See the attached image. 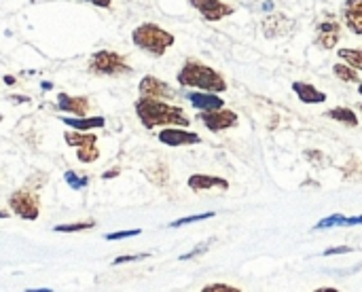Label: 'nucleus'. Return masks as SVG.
I'll return each mask as SVG.
<instances>
[{
  "mask_svg": "<svg viewBox=\"0 0 362 292\" xmlns=\"http://www.w3.org/2000/svg\"><path fill=\"white\" fill-rule=\"evenodd\" d=\"M146 259H151V252H142V255H125V257H117V259L112 261V265H115V267H119V265H125V263H138V261H146Z\"/></svg>",
  "mask_w": 362,
  "mask_h": 292,
  "instance_id": "29",
  "label": "nucleus"
},
{
  "mask_svg": "<svg viewBox=\"0 0 362 292\" xmlns=\"http://www.w3.org/2000/svg\"><path fill=\"white\" fill-rule=\"evenodd\" d=\"M199 121L204 123V127L212 134H218V132H225V129H231L240 123V117L229 110V108H216V110H206L199 115Z\"/></svg>",
  "mask_w": 362,
  "mask_h": 292,
  "instance_id": "6",
  "label": "nucleus"
},
{
  "mask_svg": "<svg viewBox=\"0 0 362 292\" xmlns=\"http://www.w3.org/2000/svg\"><path fill=\"white\" fill-rule=\"evenodd\" d=\"M76 159L78 163H95L100 159V148L95 144H89V146H83V148H76Z\"/></svg>",
  "mask_w": 362,
  "mask_h": 292,
  "instance_id": "23",
  "label": "nucleus"
},
{
  "mask_svg": "<svg viewBox=\"0 0 362 292\" xmlns=\"http://www.w3.org/2000/svg\"><path fill=\"white\" fill-rule=\"evenodd\" d=\"M176 81L180 87H191V89H202V91H214V93H225L227 91V81L221 72L210 68L204 62L197 59H187L182 68L176 72Z\"/></svg>",
  "mask_w": 362,
  "mask_h": 292,
  "instance_id": "2",
  "label": "nucleus"
},
{
  "mask_svg": "<svg viewBox=\"0 0 362 292\" xmlns=\"http://www.w3.org/2000/svg\"><path fill=\"white\" fill-rule=\"evenodd\" d=\"M358 93H361V95H362V81H361V83H358Z\"/></svg>",
  "mask_w": 362,
  "mask_h": 292,
  "instance_id": "38",
  "label": "nucleus"
},
{
  "mask_svg": "<svg viewBox=\"0 0 362 292\" xmlns=\"http://www.w3.org/2000/svg\"><path fill=\"white\" fill-rule=\"evenodd\" d=\"M64 180H66V185H68L70 189H74V191H83V189H87V185H89V178H87V176H78V174L72 172V170H68V172L64 174Z\"/></svg>",
  "mask_w": 362,
  "mask_h": 292,
  "instance_id": "26",
  "label": "nucleus"
},
{
  "mask_svg": "<svg viewBox=\"0 0 362 292\" xmlns=\"http://www.w3.org/2000/svg\"><path fill=\"white\" fill-rule=\"evenodd\" d=\"M216 212H204V214H193V216H185V218H178L174 223H170L172 229H180V227H187V225H193V223H202V221H210L214 218Z\"/></svg>",
  "mask_w": 362,
  "mask_h": 292,
  "instance_id": "25",
  "label": "nucleus"
},
{
  "mask_svg": "<svg viewBox=\"0 0 362 292\" xmlns=\"http://www.w3.org/2000/svg\"><path fill=\"white\" fill-rule=\"evenodd\" d=\"M189 100V104L199 110V112H206V110H216V108H225V100L221 98V93H214V91H187L185 95Z\"/></svg>",
  "mask_w": 362,
  "mask_h": 292,
  "instance_id": "12",
  "label": "nucleus"
},
{
  "mask_svg": "<svg viewBox=\"0 0 362 292\" xmlns=\"http://www.w3.org/2000/svg\"><path fill=\"white\" fill-rule=\"evenodd\" d=\"M142 233V229H129V231H115L106 235V242H119V240H127V238H138Z\"/></svg>",
  "mask_w": 362,
  "mask_h": 292,
  "instance_id": "30",
  "label": "nucleus"
},
{
  "mask_svg": "<svg viewBox=\"0 0 362 292\" xmlns=\"http://www.w3.org/2000/svg\"><path fill=\"white\" fill-rule=\"evenodd\" d=\"M121 172H119V168L117 170H110V172H106V174H102V178L104 180H110V178H115V176H119Z\"/></svg>",
  "mask_w": 362,
  "mask_h": 292,
  "instance_id": "34",
  "label": "nucleus"
},
{
  "mask_svg": "<svg viewBox=\"0 0 362 292\" xmlns=\"http://www.w3.org/2000/svg\"><path fill=\"white\" fill-rule=\"evenodd\" d=\"M95 223L93 221H83V223H68V225H57L53 231L55 233H81V231H89L93 229Z\"/></svg>",
  "mask_w": 362,
  "mask_h": 292,
  "instance_id": "24",
  "label": "nucleus"
},
{
  "mask_svg": "<svg viewBox=\"0 0 362 292\" xmlns=\"http://www.w3.org/2000/svg\"><path fill=\"white\" fill-rule=\"evenodd\" d=\"M202 292H242L238 286H229V284H208L204 286Z\"/></svg>",
  "mask_w": 362,
  "mask_h": 292,
  "instance_id": "31",
  "label": "nucleus"
},
{
  "mask_svg": "<svg viewBox=\"0 0 362 292\" xmlns=\"http://www.w3.org/2000/svg\"><path fill=\"white\" fill-rule=\"evenodd\" d=\"M62 123H66L70 129H78V132H93L106 125V119L102 115L98 117H62Z\"/></svg>",
  "mask_w": 362,
  "mask_h": 292,
  "instance_id": "17",
  "label": "nucleus"
},
{
  "mask_svg": "<svg viewBox=\"0 0 362 292\" xmlns=\"http://www.w3.org/2000/svg\"><path fill=\"white\" fill-rule=\"evenodd\" d=\"M263 34L265 38H280V36H286L293 32L295 28V21L288 19L284 13H272L263 19Z\"/></svg>",
  "mask_w": 362,
  "mask_h": 292,
  "instance_id": "11",
  "label": "nucleus"
},
{
  "mask_svg": "<svg viewBox=\"0 0 362 292\" xmlns=\"http://www.w3.org/2000/svg\"><path fill=\"white\" fill-rule=\"evenodd\" d=\"M159 142L170 146V148H178V146H191V144H199L202 138L195 132H189V127H180V125H170L163 132H159Z\"/></svg>",
  "mask_w": 362,
  "mask_h": 292,
  "instance_id": "8",
  "label": "nucleus"
},
{
  "mask_svg": "<svg viewBox=\"0 0 362 292\" xmlns=\"http://www.w3.org/2000/svg\"><path fill=\"white\" fill-rule=\"evenodd\" d=\"M337 55H339V59H344L346 64H350L352 68H356L358 72H362V49L344 47V49H337Z\"/></svg>",
  "mask_w": 362,
  "mask_h": 292,
  "instance_id": "21",
  "label": "nucleus"
},
{
  "mask_svg": "<svg viewBox=\"0 0 362 292\" xmlns=\"http://www.w3.org/2000/svg\"><path fill=\"white\" fill-rule=\"evenodd\" d=\"M4 85H15V76L6 74V76H4Z\"/></svg>",
  "mask_w": 362,
  "mask_h": 292,
  "instance_id": "35",
  "label": "nucleus"
},
{
  "mask_svg": "<svg viewBox=\"0 0 362 292\" xmlns=\"http://www.w3.org/2000/svg\"><path fill=\"white\" fill-rule=\"evenodd\" d=\"M212 244H216V238H210V240H206V242L197 244L191 252L182 255V257H180V261H193V259H197L199 255H206V252L210 250V246H212Z\"/></svg>",
  "mask_w": 362,
  "mask_h": 292,
  "instance_id": "27",
  "label": "nucleus"
},
{
  "mask_svg": "<svg viewBox=\"0 0 362 292\" xmlns=\"http://www.w3.org/2000/svg\"><path fill=\"white\" fill-rule=\"evenodd\" d=\"M138 93L144 98H157V100H172L176 98V89L170 87V83L161 81L155 74H144L142 81L138 83Z\"/></svg>",
  "mask_w": 362,
  "mask_h": 292,
  "instance_id": "9",
  "label": "nucleus"
},
{
  "mask_svg": "<svg viewBox=\"0 0 362 292\" xmlns=\"http://www.w3.org/2000/svg\"><path fill=\"white\" fill-rule=\"evenodd\" d=\"M293 93L303 104H325L327 102V93L320 91L318 87H314L312 83H305V81H295L293 83Z\"/></svg>",
  "mask_w": 362,
  "mask_h": 292,
  "instance_id": "16",
  "label": "nucleus"
},
{
  "mask_svg": "<svg viewBox=\"0 0 362 292\" xmlns=\"http://www.w3.org/2000/svg\"><path fill=\"white\" fill-rule=\"evenodd\" d=\"M87 70L95 76H112V78L132 74V66L127 64V57L110 49H100L91 53L87 62Z\"/></svg>",
  "mask_w": 362,
  "mask_h": 292,
  "instance_id": "4",
  "label": "nucleus"
},
{
  "mask_svg": "<svg viewBox=\"0 0 362 292\" xmlns=\"http://www.w3.org/2000/svg\"><path fill=\"white\" fill-rule=\"evenodd\" d=\"M350 252H354V248H352V246H335V248L325 250V252H322V257H337V255H350Z\"/></svg>",
  "mask_w": 362,
  "mask_h": 292,
  "instance_id": "32",
  "label": "nucleus"
},
{
  "mask_svg": "<svg viewBox=\"0 0 362 292\" xmlns=\"http://www.w3.org/2000/svg\"><path fill=\"white\" fill-rule=\"evenodd\" d=\"M339 38H341V25L339 21L335 19H329V21H322L316 25V45L325 51H331L339 45Z\"/></svg>",
  "mask_w": 362,
  "mask_h": 292,
  "instance_id": "10",
  "label": "nucleus"
},
{
  "mask_svg": "<svg viewBox=\"0 0 362 292\" xmlns=\"http://www.w3.org/2000/svg\"><path fill=\"white\" fill-rule=\"evenodd\" d=\"M132 40L140 51H144V53H148L153 57H163L174 47L176 36L172 32L163 30L161 25L146 21V23H140L132 32Z\"/></svg>",
  "mask_w": 362,
  "mask_h": 292,
  "instance_id": "3",
  "label": "nucleus"
},
{
  "mask_svg": "<svg viewBox=\"0 0 362 292\" xmlns=\"http://www.w3.org/2000/svg\"><path fill=\"white\" fill-rule=\"evenodd\" d=\"M325 115H327L329 119L337 121V123H344L346 127H358V115H356L352 108H348V106H335V108H329Z\"/></svg>",
  "mask_w": 362,
  "mask_h": 292,
  "instance_id": "19",
  "label": "nucleus"
},
{
  "mask_svg": "<svg viewBox=\"0 0 362 292\" xmlns=\"http://www.w3.org/2000/svg\"><path fill=\"white\" fill-rule=\"evenodd\" d=\"M189 4L206 19V21H221L235 13V6L225 0H189Z\"/></svg>",
  "mask_w": 362,
  "mask_h": 292,
  "instance_id": "7",
  "label": "nucleus"
},
{
  "mask_svg": "<svg viewBox=\"0 0 362 292\" xmlns=\"http://www.w3.org/2000/svg\"><path fill=\"white\" fill-rule=\"evenodd\" d=\"M333 74L339 78V81H344V83H361V76H358V70L356 68H352L350 64H335L333 66Z\"/></svg>",
  "mask_w": 362,
  "mask_h": 292,
  "instance_id": "22",
  "label": "nucleus"
},
{
  "mask_svg": "<svg viewBox=\"0 0 362 292\" xmlns=\"http://www.w3.org/2000/svg\"><path fill=\"white\" fill-rule=\"evenodd\" d=\"M362 225V214L361 216H344V214H331L322 221H318L314 225V231H320V229H335V227H358Z\"/></svg>",
  "mask_w": 362,
  "mask_h": 292,
  "instance_id": "18",
  "label": "nucleus"
},
{
  "mask_svg": "<svg viewBox=\"0 0 362 292\" xmlns=\"http://www.w3.org/2000/svg\"><path fill=\"white\" fill-rule=\"evenodd\" d=\"M64 140L72 148H83V146H89V144H98V134L74 129V132H66L64 134Z\"/></svg>",
  "mask_w": 362,
  "mask_h": 292,
  "instance_id": "20",
  "label": "nucleus"
},
{
  "mask_svg": "<svg viewBox=\"0 0 362 292\" xmlns=\"http://www.w3.org/2000/svg\"><path fill=\"white\" fill-rule=\"evenodd\" d=\"M316 292H335V288H318Z\"/></svg>",
  "mask_w": 362,
  "mask_h": 292,
  "instance_id": "37",
  "label": "nucleus"
},
{
  "mask_svg": "<svg viewBox=\"0 0 362 292\" xmlns=\"http://www.w3.org/2000/svg\"><path fill=\"white\" fill-rule=\"evenodd\" d=\"M57 108L62 112L74 115V117H87L91 104L87 95H68V93H59L57 95Z\"/></svg>",
  "mask_w": 362,
  "mask_h": 292,
  "instance_id": "14",
  "label": "nucleus"
},
{
  "mask_svg": "<svg viewBox=\"0 0 362 292\" xmlns=\"http://www.w3.org/2000/svg\"><path fill=\"white\" fill-rule=\"evenodd\" d=\"M341 17L350 32L362 36V0H346L341 8Z\"/></svg>",
  "mask_w": 362,
  "mask_h": 292,
  "instance_id": "15",
  "label": "nucleus"
},
{
  "mask_svg": "<svg viewBox=\"0 0 362 292\" xmlns=\"http://www.w3.org/2000/svg\"><path fill=\"white\" fill-rule=\"evenodd\" d=\"M305 159H308L314 168H327V165H331V159H329L322 151H305Z\"/></svg>",
  "mask_w": 362,
  "mask_h": 292,
  "instance_id": "28",
  "label": "nucleus"
},
{
  "mask_svg": "<svg viewBox=\"0 0 362 292\" xmlns=\"http://www.w3.org/2000/svg\"><path fill=\"white\" fill-rule=\"evenodd\" d=\"M263 8H265V11H274V2H265Z\"/></svg>",
  "mask_w": 362,
  "mask_h": 292,
  "instance_id": "36",
  "label": "nucleus"
},
{
  "mask_svg": "<svg viewBox=\"0 0 362 292\" xmlns=\"http://www.w3.org/2000/svg\"><path fill=\"white\" fill-rule=\"evenodd\" d=\"M136 115L142 123L144 129H155V127H170V125H180V127H189L191 119L187 117V112L180 106L168 104L163 100L157 98H144L140 95L134 104Z\"/></svg>",
  "mask_w": 362,
  "mask_h": 292,
  "instance_id": "1",
  "label": "nucleus"
},
{
  "mask_svg": "<svg viewBox=\"0 0 362 292\" xmlns=\"http://www.w3.org/2000/svg\"><path fill=\"white\" fill-rule=\"evenodd\" d=\"M187 187L193 193H206V191H212V189L229 191V182L225 178H221V176H208V174H193V176H189Z\"/></svg>",
  "mask_w": 362,
  "mask_h": 292,
  "instance_id": "13",
  "label": "nucleus"
},
{
  "mask_svg": "<svg viewBox=\"0 0 362 292\" xmlns=\"http://www.w3.org/2000/svg\"><path fill=\"white\" fill-rule=\"evenodd\" d=\"M6 206L21 221H36L40 216V199H38V193L30 191L28 187L13 191L8 195V199H6Z\"/></svg>",
  "mask_w": 362,
  "mask_h": 292,
  "instance_id": "5",
  "label": "nucleus"
},
{
  "mask_svg": "<svg viewBox=\"0 0 362 292\" xmlns=\"http://www.w3.org/2000/svg\"><path fill=\"white\" fill-rule=\"evenodd\" d=\"M85 2H89L98 8H110V4H112V0H85Z\"/></svg>",
  "mask_w": 362,
  "mask_h": 292,
  "instance_id": "33",
  "label": "nucleus"
}]
</instances>
